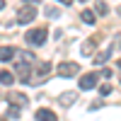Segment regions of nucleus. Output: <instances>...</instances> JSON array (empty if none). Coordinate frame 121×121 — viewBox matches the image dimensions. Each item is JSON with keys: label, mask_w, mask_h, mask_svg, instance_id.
I'll use <instances>...</instances> for the list:
<instances>
[{"label": "nucleus", "mask_w": 121, "mask_h": 121, "mask_svg": "<svg viewBox=\"0 0 121 121\" xmlns=\"http://www.w3.org/2000/svg\"><path fill=\"white\" fill-rule=\"evenodd\" d=\"M15 75L19 78V80H22V82H34V80H32V65H34V56L32 53H29V51H17L15 53Z\"/></svg>", "instance_id": "obj_1"}, {"label": "nucleus", "mask_w": 121, "mask_h": 121, "mask_svg": "<svg viewBox=\"0 0 121 121\" xmlns=\"http://www.w3.org/2000/svg\"><path fill=\"white\" fill-rule=\"evenodd\" d=\"M46 36H48L46 27H36V29H29V32L24 34V41H27L29 46H41V44L46 41Z\"/></svg>", "instance_id": "obj_2"}, {"label": "nucleus", "mask_w": 121, "mask_h": 121, "mask_svg": "<svg viewBox=\"0 0 121 121\" xmlns=\"http://www.w3.org/2000/svg\"><path fill=\"white\" fill-rule=\"evenodd\" d=\"M36 19V5H22L17 10V24H29V22H34Z\"/></svg>", "instance_id": "obj_3"}, {"label": "nucleus", "mask_w": 121, "mask_h": 121, "mask_svg": "<svg viewBox=\"0 0 121 121\" xmlns=\"http://www.w3.org/2000/svg\"><path fill=\"white\" fill-rule=\"evenodd\" d=\"M56 73H58L60 78H73V75H78V73H80V65H78V63H73V60H63V63H58Z\"/></svg>", "instance_id": "obj_4"}, {"label": "nucleus", "mask_w": 121, "mask_h": 121, "mask_svg": "<svg viewBox=\"0 0 121 121\" xmlns=\"http://www.w3.org/2000/svg\"><path fill=\"white\" fill-rule=\"evenodd\" d=\"M97 80H99V73H85L80 78V90H92L97 87Z\"/></svg>", "instance_id": "obj_5"}, {"label": "nucleus", "mask_w": 121, "mask_h": 121, "mask_svg": "<svg viewBox=\"0 0 121 121\" xmlns=\"http://www.w3.org/2000/svg\"><path fill=\"white\" fill-rule=\"evenodd\" d=\"M48 73H51V63H48V60H41V63L36 65V80H34V82H41Z\"/></svg>", "instance_id": "obj_6"}, {"label": "nucleus", "mask_w": 121, "mask_h": 121, "mask_svg": "<svg viewBox=\"0 0 121 121\" xmlns=\"http://www.w3.org/2000/svg\"><path fill=\"white\" fill-rule=\"evenodd\" d=\"M34 119L36 121H58V116L51 112V109H39V112L34 114Z\"/></svg>", "instance_id": "obj_7"}, {"label": "nucleus", "mask_w": 121, "mask_h": 121, "mask_svg": "<svg viewBox=\"0 0 121 121\" xmlns=\"http://www.w3.org/2000/svg\"><path fill=\"white\" fill-rule=\"evenodd\" d=\"M75 99H78V92H63L58 97V102L63 107H70V104H75Z\"/></svg>", "instance_id": "obj_8"}, {"label": "nucleus", "mask_w": 121, "mask_h": 121, "mask_svg": "<svg viewBox=\"0 0 121 121\" xmlns=\"http://www.w3.org/2000/svg\"><path fill=\"white\" fill-rule=\"evenodd\" d=\"M15 53H17V51H15L12 46H0V60H12Z\"/></svg>", "instance_id": "obj_9"}, {"label": "nucleus", "mask_w": 121, "mask_h": 121, "mask_svg": "<svg viewBox=\"0 0 121 121\" xmlns=\"http://www.w3.org/2000/svg\"><path fill=\"white\" fill-rule=\"evenodd\" d=\"M7 99H10V104H17V107H24V104H27V97H24L22 92H12Z\"/></svg>", "instance_id": "obj_10"}, {"label": "nucleus", "mask_w": 121, "mask_h": 121, "mask_svg": "<svg viewBox=\"0 0 121 121\" xmlns=\"http://www.w3.org/2000/svg\"><path fill=\"white\" fill-rule=\"evenodd\" d=\"M97 48V41L95 39H85V44H82V48H80V51H82V56H90Z\"/></svg>", "instance_id": "obj_11"}, {"label": "nucleus", "mask_w": 121, "mask_h": 121, "mask_svg": "<svg viewBox=\"0 0 121 121\" xmlns=\"http://www.w3.org/2000/svg\"><path fill=\"white\" fill-rule=\"evenodd\" d=\"M80 19H82L85 24H95V22H97V15L92 12V10H82V15H80Z\"/></svg>", "instance_id": "obj_12"}, {"label": "nucleus", "mask_w": 121, "mask_h": 121, "mask_svg": "<svg viewBox=\"0 0 121 121\" xmlns=\"http://www.w3.org/2000/svg\"><path fill=\"white\" fill-rule=\"evenodd\" d=\"M12 82H15V75L10 73V70H3V73H0V85L7 87V85H12Z\"/></svg>", "instance_id": "obj_13"}, {"label": "nucleus", "mask_w": 121, "mask_h": 121, "mask_svg": "<svg viewBox=\"0 0 121 121\" xmlns=\"http://www.w3.org/2000/svg\"><path fill=\"white\" fill-rule=\"evenodd\" d=\"M112 51H114V46H109L107 51H102V53H99V56L95 58V63H99V65H102V63H107V60L112 58Z\"/></svg>", "instance_id": "obj_14"}, {"label": "nucleus", "mask_w": 121, "mask_h": 121, "mask_svg": "<svg viewBox=\"0 0 121 121\" xmlns=\"http://www.w3.org/2000/svg\"><path fill=\"white\" fill-rule=\"evenodd\" d=\"M95 7H97V15H107V12H109V7H107L104 0H97V5H95Z\"/></svg>", "instance_id": "obj_15"}, {"label": "nucleus", "mask_w": 121, "mask_h": 121, "mask_svg": "<svg viewBox=\"0 0 121 121\" xmlns=\"http://www.w3.org/2000/svg\"><path fill=\"white\" fill-rule=\"evenodd\" d=\"M7 119H19V109H17L15 104H12V107L7 109Z\"/></svg>", "instance_id": "obj_16"}, {"label": "nucleus", "mask_w": 121, "mask_h": 121, "mask_svg": "<svg viewBox=\"0 0 121 121\" xmlns=\"http://www.w3.org/2000/svg\"><path fill=\"white\" fill-rule=\"evenodd\" d=\"M109 92H112V85H109V82H104V85H99V95H102V97H107Z\"/></svg>", "instance_id": "obj_17"}, {"label": "nucleus", "mask_w": 121, "mask_h": 121, "mask_svg": "<svg viewBox=\"0 0 121 121\" xmlns=\"http://www.w3.org/2000/svg\"><path fill=\"white\" fill-rule=\"evenodd\" d=\"M46 17H51V19H53V17H60V12H58L56 7H46Z\"/></svg>", "instance_id": "obj_18"}, {"label": "nucleus", "mask_w": 121, "mask_h": 121, "mask_svg": "<svg viewBox=\"0 0 121 121\" xmlns=\"http://www.w3.org/2000/svg\"><path fill=\"white\" fill-rule=\"evenodd\" d=\"M99 75H102V78H112V70H109V68H104V70H102Z\"/></svg>", "instance_id": "obj_19"}, {"label": "nucleus", "mask_w": 121, "mask_h": 121, "mask_svg": "<svg viewBox=\"0 0 121 121\" xmlns=\"http://www.w3.org/2000/svg\"><path fill=\"white\" fill-rule=\"evenodd\" d=\"M116 70H119V80H121V58H119V63H116Z\"/></svg>", "instance_id": "obj_20"}, {"label": "nucleus", "mask_w": 121, "mask_h": 121, "mask_svg": "<svg viewBox=\"0 0 121 121\" xmlns=\"http://www.w3.org/2000/svg\"><path fill=\"white\" fill-rule=\"evenodd\" d=\"M58 3H63V5H73V0H58Z\"/></svg>", "instance_id": "obj_21"}, {"label": "nucleus", "mask_w": 121, "mask_h": 121, "mask_svg": "<svg viewBox=\"0 0 121 121\" xmlns=\"http://www.w3.org/2000/svg\"><path fill=\"white\" fill-rule=\"evenodd\" d=\"M27 3H29V5H36V3H41V0H27Z\"/></svg>", "instance_id": "obj_22"}, {"label": "nucleus", "mask_w": 121, "mask_h": 121, "mask_svg": "<svg viewBox=\"0 0 121 121\" xmlns=\"http://www.w3.org/2000/svg\"><path fill=\"white\" fill-rule=\"evenodd\" d=\"M3 7H5V0H0V10H3Z\"/></svg>", "instance_id": "obj_23"}, {"label": "nucleus", "mask_w": 121, "mask_h": 121, "mask_svg": "<svg viewBox=\"0 0 121 121\" xmlns=\"http://www.w3.org/2000/svg\"><path fill=\"white\" fill-rule=\"evenodd\" d=\"M80 3H87V0H80Z\"/></svg>", "instance_id": "obj_24"}, {"label": "nucleus", "mask_w": 121, "mask_h": 121, "mask_svg": "<svg viewBox=\"0 0 121 121\" xmlns=\"http://www.w3.org/2000/svg\"><path fill=\"white\" fill-rule=\"evenodd\" d=\"M0 121H5V119H0Z\"/></svg>", "instance_id": "obj_25"}, {"label": "nucleus", "mask_w": 121, "mask_h": 121, "mask_svg": "<svg viewBox=\"0 0 121 121\" xmlns=\"http://www.w3.org/2000/svg\"><path fill=\"white\" fill-rule=\"evenodd\" d=\"M119 12H121V7H119Z\"/></svg>", "instance_id": "obj_26"}]
</instances>
